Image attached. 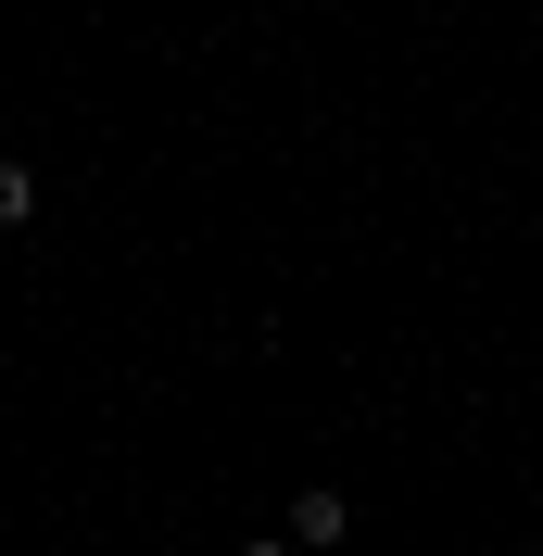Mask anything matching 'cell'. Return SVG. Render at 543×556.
Returning a JSON list of instances; mask_svg holds the SVG:
<instances>
[{
    "mask_svg": "<svg viewBox=\"0 0 543 556\" xmlns=\"http://www.w3.org/2000/svg\"><path fill=\"white\" fill-rule=\"evenodd\" d=\"M291 544H341V493H329V481L291 493Z\"/></svg>",
    "mask_w": 543,
    "mask_h": 556,
    "instance_id": "6da1fadb",
    "label": "cell"
},
{
    "mask_svg": "<svg viewBox=\"0 0 543 556\" xmlns=\"http://www.w3.org/2000/svg\"><path fill=\"white\" fill-rule=\"evenodd\" d=\"M240 556H291V544H240Z\"/></svg>",
    "mask_w": 543,
    "mask_h": 556,
    "instance_id": "3957f363",
    "label": "cell"
},
{
    "mask_svg": "<svg viewBox=\"0 0 543 556\" xmlns=\"http://www.w3.org/2000/svg\"><path fill=\"white\" fill-rule=\"evenodd\" d=\"M26 215H38V165H0V241H13Z\"/></svg>",
    "mask_w": 543,
    "mask_h": 556,
    "instance_id": "7a4b0ae2",
    "label": "cell"
}]
</instances>
